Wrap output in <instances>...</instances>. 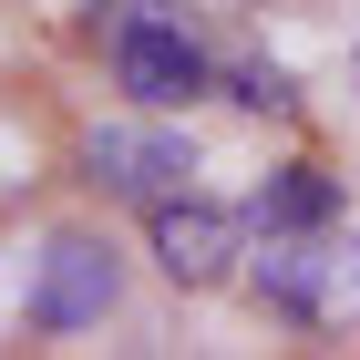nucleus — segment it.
<instances>
[{"label": "nucleus", "mask_w": 360, "mask_h": 360, "mask_svg": "<svg viewBox=\"0 0 360 360\" xmlns=\"http://www.w3.org/2000/svg\"><path fill=\"white\" fill-rule=\"evenodd\" d=\"M113 288H124L113 248H103V237H83V226H62L52 248H41V268H31L21 319H31L41 340H72V330H93V319L113 309Z\"/></svg>", "instance_id": "3"}, {"label": "nucleus", "mask_w": 360, "mask_h": 360, "mask_svg": "<svg viewBox=\"0 0 360 360\" xmlns=\"http://www.w3.org/2000/svg\"><path fill=\"white\" fill-rule=\"evenodd\" d=\"M226 93H237V103H257V113H288V103H299V83H288L278 62H226Z\"/></svg>", "instance_id": "7"}, {"label": "nucleus", "mask_w": 360, "mask_h": 360, "mask_svg": "<svg viewBox=\"0 0 360 360\" xmlns=\"http://www.w3.org/2000/svg\"><path fill=\"white\" fill-rule=\"evenodd\" d=\"M144 237H155V268L175 278V288H217L226 268H237V237H248V217H226V206H206V195H155V217H144Z\"/></svg>", "instance_id": "5"}, {"label": "nucleus", "mask_w": 360, "mask_h": 360, "mask_svg": "<svg viewBox=\"0 0 360 360\" xmlns=\"http://www.w3.org/2000/svg\"><path fill=\"white\" fill-rule=\"evenodd\" d=\"M83 186L134 195V206L186 195V186H195V144L165 134V124H93V134H83Z\"/></svg>", "instance_id": "4"}, {"label": "nucleus", "mask_w": 360, "mask_h": 360, "mask_svg": "<svg viewBox=\"0 0 360 360\" xmlns=\"http://www.w3.org/2000/svg\"><path fill=\"white\" fill-rule=\"evenodd\" d=\"M257 299L278 319H299V330H330L360 309V237H330V226H309V237H268L257 257Z\"/></svg>", "instance_id": "2"}, {"label": "nucleus", "mask_w": 360, "mask_h": 360, "mask_svg": "<svg viewBox=\"0 0 360 360\" xmlns=\"http://www.w3.org/2000/svg\"><path fill=\"white\" fill-rule=\"evenodd\" d=\"M330 217H340V175H319V165H278L248 195V226H268V237H309V226H330Z\"/></svg>", "instance_id": "6"}, {"label": "nucleus", "mask_w": 360, "mask_h": 360, "mask_svg": "<svg viewBox=\"0 0 360 360\" xmlns=\"http://www.w3.org/2000/svg\"><path fill=\"white\" fill-rule=\"evenodd\" d=\"M83 31L113 52V83L144 113H175L217 83V62L195 52V31L175 21V0H83Z\"/></svg>", "instance_id": "1"}]
</instances>
